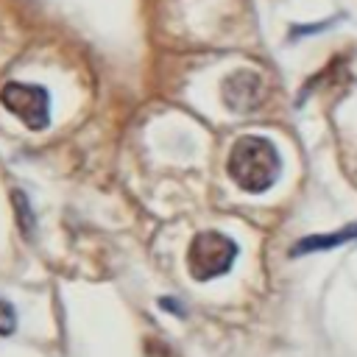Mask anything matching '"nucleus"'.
Masks as SVG:
<instances>
[{"mask_svg":"<svg viewBox=\"0 0 357 357\" xmlns=\"http://www.w3.org/2000/svg\"><path fill=\"white\" fill-rule=\"evenodd\" d=\"M229 176L245 192H265L279 178V151L268 137H240L229 151Z\"/></svg>","mask_w":357,"mask_h":357,"instance_id":"1","label":"nucleus"},{"mask_svg":"<svg viewBox=\"0 0 357 357\" xmlns=\"http://www.w3.org/2000/svg\"><path fill=\"white\" fill-rule=\"evenodd\" d=\"M237 257V243L220 231H198L187 248V268L192 279L206 282L231 268Z\"/></svg>","mask_w":357,"mask_h":357,"instance_id":"2","label":"nucleus"},{"mask_svg":"<svg viewBox=\"0 0 357 357\" xmlns=\"http://www.w3.org/2000/svg\"><path fill=\"white\" fill-rule=\"evenodd\" d=\"M0 103L14 112L31 131H42L50 120L47 112V92L42 86H31V84H20V81H8L0 89Z\"/></svg>","mask_w":357,"mask_h":357,"instance_id":"3","label":"nucleus"},{"mask_svg":"<svg viewBox=\"0 0 357 357\" xmlns=\"http://www.w3.org/2000/svg\"><path fill=\"white\" fill-rule=\"evenodd\" d=\"M259 100H262V81H259L257 73L237 70L223 81V103L231 112L248 114V112H254L259 106Z\"/></svg>","mask_w":357,"mask_h":357,"instance_id":"4","label":"nucleus"},{"mask_svg":"<svg viewBox=\"0 0 357 357\" xmlns=\"http://www.w3.org/2000/svg\"><path fill=\"white\" fill-rule=\"evenodd\" d=\"M354 237H357V223H354V226H349V229H340V231H335V234H318V237L298 240V243H296V248H293L290 254H293V257H298V254H310V251L335 248V245H343V243H349V240H354Z\"/></svg>","mask_w":357,"mask_h":357,"instance_id":"5","label":"nucleus"},{"mask_svg":"<svg viewBox=\"0 0 357 357\" xmlns=\"http://www.w3.org/2000/svg\"><path fill=\"white\" fill-rule=\"evenodd\" d=\"M17 329V315H14V307L8 301L0 298V337L11 335Z\"/></svg>","mask_w":357,"mask_h":357,"instance_id":"6","label":"nucleus"}]
</instances>
